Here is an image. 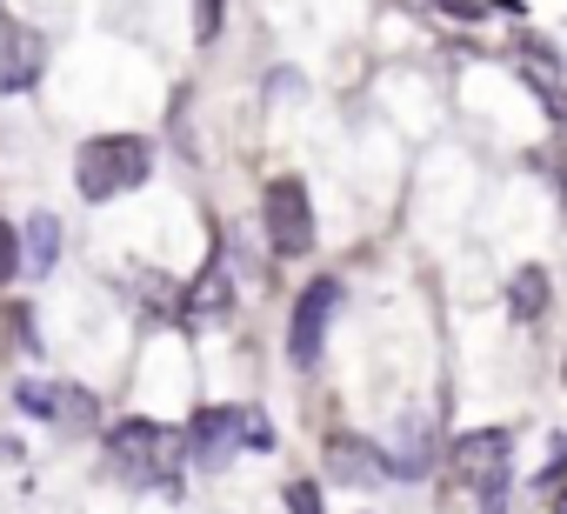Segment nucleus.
Here are the masks:
<instances>
[{"mask_svg":"<svg viewBox=\"0 0 567 514\" xmlns=\"http://www.w3.org/2000/svg\"><path fill=\"white\" fill-rule=\"evenodd\" d=\"M187 461L194 467H227L240 448H274V428L254 414V408H200L181 434Z\"/></svg>","mask_w":567,"mask_h":514,"instance_id":"obj_3","label":"nucleus"},{"mask_svg":"<svg viewBox=\"0 0 567 514\" xmlns=\"http://www.w3.org/2000/svg\"><path fill=\"white\" fill-rule=\"evenodd\" d=\"M14 408L48 421V428H68V434L101 421V401L87 388H74V381H14Z\"/></svg>","mask_w":567,"mask_h":514,"instance_id":"obj_6","label":"nucleus"},{"mask_svg":"<svg viewBox=\"0 0 567 514\" xmlns=\"http://www.w3.org/2000/svg\"><path fill=\"white\" fill-rule=\"evenodd\" d=\"M187 321H220L227 315V268L220 261H207V275L187 288V308H181Z\"/></svg>","mask_w":567,"mask_h":514,"instance_id":"obj_10","label":"nucleus"},{"mask_svg":"<svg viewBox=\"0 0 567 514\" xmlns=\"http://www.w3.org/2000/svg\"><path fill=\"white\" fill-rule=\"evenodd\" d=\"M54 261H61V220L54 214H28V227H21V275L41 281Z\"/></svg>","mask_w":567,"mask_h":514,"instance_id":"obj_8","label":"nucleus"},{"mask_svg":"<svg viewBox=\"0 0 567 514\" xmlns=\"http://www.w3.org/2000/svg\"><path fill=\"white\" fill-rule=\"evenodd\" d=\"M560 514H567V494H560Z\"/></svg>","mask_w":567,"mask_h":514,"instance_id":"obj_17","label":"nucleus"},{"mask_svg":"<svg viewBox=\"0 0 567 514\" xmlns=\"http://www.w3.org/2000/svg\"><path fill=\"white\" fill-rule=\"evenodd\" d=\"M507 315L514 321H540L547 315V268H520L507 281Z\"/></svg>","mask_w":567,"mask_h":514,"instance_id":"obj_11","label":"nucleus"},{"mask_svg":"<svg viewBox=\"0 0 567 514\" xmlns=\"http://www.w3.org/2000/svg\"><path fill=\"white\" fill-rule=\"evenodd\" d=\"M41 74V41L28 28H8V68H0V94H28Z\"/></svg>","mask_w":567,"mask_h":514,"instance_id":"obj_9","label":"nucleus"},{"mask_svg":"<svg viewBox=\"0 0 567 514\" xmlns=\"http://www.w3.org/2000/svg\"><path fill=\"white\" fill-rule=\"evenodd\" d=\"M441 8H447V14H461V21H474V14H481L474 0H441Z\"/></svg>","mask_w":567,"mask_h":514,"instance_id":"obj_16","label":"nucleus"},{"mask_svg":"<svg viewBox=\"0 0 567 514\" xmlns=\"http://www.w3.org/2000/svg\"><path fill=\"white\" fill-rule=\"evenodd\" d=\"M288 514H321V487L315 481H288Z\"/></svg>","mask_w":567,"mask_h":514,"instance_id":"obj_14","label":"nucleus"},{"mask_svg":"<svg viewBox=\"0 0 567 514\" xmlns=\"http://www.w3.org/2000/svg\"><path fill=\"white\" fill-rule=\"evenodd\" d=\"M220 34V0H194V41H214Z\"/></svg>","mask_w":567,"mask_h":514,"instance_id":"obj_15","label":"nucleus"},{"mask_svg":"<svg viewBox=\"0 0 567 514\" xmlns=\"http://www.w3.org/2000/svg\"><path fill=\"white\" fill-rule=\"evenodd\" d=\"M147 174H154V141H141V134H94V141H81V154H74V187H81V201H121V194H134Z\"/></svg>","mask_w":567,"mask_h":514,"instance_id":"obj_1","label":"nucleus"},{"mask_svg":"<svg viewBox=\"0 0 567 514\" xmlns=\"http://www.w3.org/2000/svg\"><path fill=\"white\" fill-rule=\"evenodd\" d=\"M260 227H267V247L280 254V261H301V254H315V201L295 174L267 181L260 194Z\"/></svg>","mask_w":567,"mask_h":514,"instance_id":"obj_4","label":"nucleus"},{"mask_svg":"<svg viewBox=\"0 0 567 514\" xmlns=\"http://www.w3.org/2000/svg\"><path fill=\"white\" fill-rule=\"evenodd\" d=\"M334 474H341V481H374V474H388V467H381V448H368V441H334Z\"/></svg>","mask_w":567,"mask_h":514,"instance_id":"obj_12","label":"nucleus"},{"mask_svg":"<svg viewBox=\"0 0 567 514\" xmlns=\"http://www.w3.org/2000/svg\"><path fill=\"white\" fill-rule=\"evenodd\" d=\"M334 315H341V281H334V275L308 281L301 301H295V321H288V361H295V368H315V361H321Z\"/></svg>","mask_w":567,"mask_h":514,"instance_id":"obj_5","label":"nucleus"},{"mask_svg":"<svg viewBox=\"0 0 567 514\" xmlns=\"http://www.w3.org/2000/svg\"><path fill=\"white\" fill-rule=\"evenodd\" d=\"M507 434L501 428H481V434H461L454 441V461L474 487H487V514H501V481H507Z\"/></svg>","mask_w":567,"mask_h":514,"instance_id":"obj_7","label":"nucleus"},{"mask_svg":"<svg viewBox=\"0 0 567 514\" xmlns=\"http://www.w3.org/2000/svg\"><path fill=\"white\" fill-rule=\"evenodd\" d=\"M14 275H21V227L0 220V281H14Z\"/></svg>","mask_w":567,"mask_h":514,"instance_id":"obj_13","label":"nucleus"},{"mask_svg":"<svg viewBox=\"0 0 567 514\" xmlns=\"http://www.w3.org/2000/svg\"><path fill=\"white\" fill-rule=\"evenodd\" d=\"M174 454H187V448H181V434H167L161 421L127 414V421H114V428H107V461H114V474H121V481L174 487Z\"/></svg>","mask_w":567,"mask_h":514,"instance_id":"obj_2","label":"nucleus"}]
</instances>
